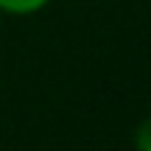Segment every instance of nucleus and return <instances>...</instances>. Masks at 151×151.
<instances>
[{
    "mask_svg": "<svg viewBox=\"0 0 151 151\" xmlns=\"http://www.w3.org/2000/svg\"><path fill=\"white\" fill-rule=\"evenodd\" d=\"M50 6V0H0V14L9 17H34L39 11H45Z\"/></svg>",
    "mask_w": 151,
    "mask_h": 151,
    "instance_id": "nucleus-1",
    "label": "nucleus"
},
{
    "mask_svg": "<svg viewBox=\"0 0 151 151\" xmlns=\"http://www.w3.org/2000/svg\"><path fill=\"white\" fill-rule=\"evenodd\" d=\"M132 146H134V151H151V115H146V118L137 123L134 137H132Z\"/></svg>",
    "mask_w": 151,
    "mask_h": 151,
    "instance_id": "nucleus-2",
    "label": "nucleus"
}]
</instances>
